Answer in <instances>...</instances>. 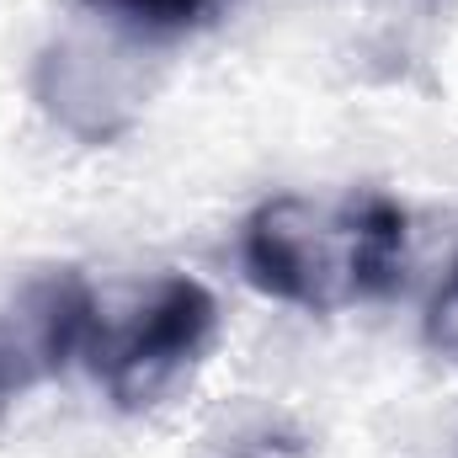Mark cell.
Listing matches in <instances>:
<instances>
[{
  "label": "cell",
  "instance_id": "4",
  "mask_svg": "<svg viewBox=\"0 0 458 458\" xmlns=\"http://www.w3.org/2000/svg\"><path fill=\"white\" fill-rule=\"evenodd\" d=\"M86 5L123 21L139 38H187V32L208 27L229 0H86Z\"/></svg>",
  "mask_w": 458,
  "mask_h": 458
},
{
  "label": "cell",
  "instance_id": "1",
  "mask_svg": "<svg viewBox=\"0 0 458 458\" xmlns=\"http://www.w3.org/2000/svg\"><path fill=\"white\" fill-rule=\"evenodd\" d=\"M405 240V208L384 192H352L342 203L283 192L245 219L240 267L267 299L331 315L400 288Z\"/></svg>",
  "mask_w": 458,
  "mask_h": 458
},
{
  "label": "cell",
  "instance_id": "5",
  "mask_svg": "<svg viewBox=\"0 0 458 458\" xmlns=\"http://www.w3.org/2000/svg\"><path fill=\"white\" fill-rule=\"evenodd\" d=\"M421 342L432 346L437 357L458 362V261L448 267V277L437 283V293L427 299V315H421Z\"/></svg>",
  "mask_w": 458,
  "mask_h": 458
},
{
  "label": "cell",
  "instance_id": "3",
  "mask_svg": "<svg viewBox=\"0 0 458 458\" xmlns=\"http://www.w3.org/2000/svg\"><path fill=\"white\" fill-rule=\"evenodd\" d=\"M97 293L75 267H38L0 283V411L59 378L97 336Z\"/></svg>",
  "mask_w": 458,
  "mask_h": 458
},
{
  "label": "cell",
  "instance_id": "2",
  "mask_svg": "<svg viewBox=\"0 0 458 458\" xmlns=\"http://www.w3.org/2000/svg\"><path fill=\"white\" fill-rule=\"evenodd\" d=\"M214 331H219L214 293L198 277L176 272L155 283V293L133 310V320L91 336L97 378L107 384L117 411H155L203 362V352L214 346Z\"/></svg>",
  "mask_w": 458,
  "mask_h": 458
}]
</instances>
